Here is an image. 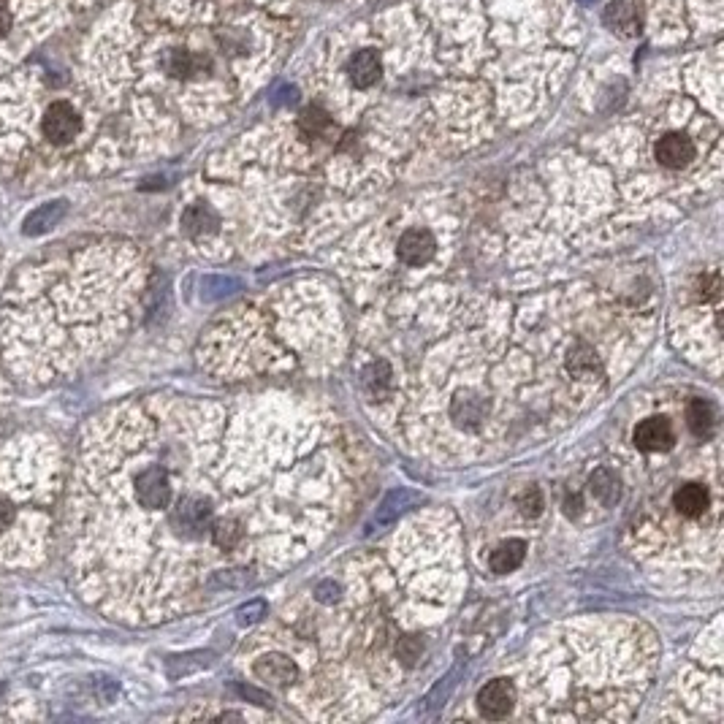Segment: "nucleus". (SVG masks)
<instances>
[{"label": "nucleus", "instance_id": "obj_15", "mask_svg": "<svg viewBox=\"0 0 724 724\" xmlns=\"http://www.w3.org/2000/svg\"><path fill=\"white\" fill-rule=\"evenodd\" d=\"M204 66H207V60H201V57L193 55V52H185V49H177L169 57V71L179 76V79H190V76L201 74Z\"/></svg>", "mask_w": 724, "mask_h": 724}, {"label": "nucleus", "instance_id": "obj_17", "mask_svg": "<svg viewBox=\"0 0 724 724\" xmlns=\"http://www.w3.org/2000/svg\"><path fill=\"white\" fill-rule=\"evenodd\" d=\"M592 491L602 505H613L619 499V480L611 470H600L592 478Z\"/></svg>", "mask_w": 724, "mask_h": 724}, {"label": "nucleus", "instance_id": "obj_6", "mask_svg": "<svg viewBox=\"0 0 724 724\" xmlns=\"http://www.w3.org/2000/svg\"><path fill=\"white\" fill-rule=\"evenodd\" d=\"M518 700V689L510 678H494L478 692V711L486 719H508Z\"/></svg>", "mask_w": 724, "mask_h": 724}, {"label": "nucleus", "instance_id": "obj_18", "mask_svg": "<svg viewBox=\"0 0 724 724\" xmlns=\"http://www.w3.org/2000/svg\"><path fill=\"white\" fill-rule=\"evenodd\" d=\"M518 508H521V513L529 518H535L543 513V494H540V489H527L524 494H521V499H518Z\"/></svg>", "mask_w": 724, "mask_h": 724}, {"label": "nucleus", "instance_id": "obj_19", "mask_svg": "<svg viewBox=\"0 0 724 724\" xmlns=\"http://www.w3.org/2000/svg\"><path fill=\"white\" fill-rule=\"evenodd\" d=\"M11 28V17H9V11H6V6L0 3V36H6Z\"/></svg>", "mask_w": 724, "mask_h": 724}, {"label": "nucleus", "instance_id": "obj_4", "mask_svg": "<svg viewBox=\"0 0 724 724\" xmlns=\"http://www.w3.org/2000/svg\"><path fill=\"white\" fill-rule=\"evenodd\" d=\"M437 247H440L437 245V236L429 228H407L405 234L399 236V242H396V258L407 269H421L437 255Z\"/></svg>", "mask_w": 724, "mask_h": 724}, {"label": "nucleus", "instance_id": "obj_3", "mask_svg": "<svg viewBox=\"0 0 724 724\" xmlns=\"http://www.w3.org/2000/svg\"><path fill=\"white\" fill-rule=\"evenodd\" d=\"M44 491L6 483V467H0V562H30V551L41 548L47 535Z\"/></svg>", "mask_w": 724, "mask_h": 724}, {"label": "nucleus", "instance_id": "obj_16", "mask_svg": "<svg viewBox=\"0 0 724 724\" xmlns=\"http://www.w3.org/2000/svg\"><path fill=\"white\" fill-rule=\"evenodd\" d=\"M60 215H63V207H60V204H47V207L36 209V212L25 220V234L28 236L44 234L47 228H52V223H57V217Z\"/></svg>", "mask_w": 724, "mask_h": 724}, {"label": "nucleus", "instance_id": "obj_1", "mask_svg": "<svg viewBox=\"0 0 724 724\" xmlns=\"http://www.w3.org/2000/svg\"><path fill=\"white\" fill-rule=\"evenodd\" d=\"M250 426L209 402L147 399L87 429L68 510L87 600L114 619H169L198 589L310 554L342 510L337 451L299 421L258 464H234Z\"/></svg>", "mask_w": 724, "mask_h": 724}, {"label": "nucleus", "instance_id": "obj_8", "mask_svg": "<svg viewBox=\"0 0 724 724\" xmlns=\"http://www.w3.org/2000/svg\"><path fill=\"white\" fill-rule=\"evenodd\" d=\"M697 150H695V142L689 139L687 133L681 131H668L662 133L654 144V158L662 169L668 171H681L687 169L689 163L695 160Z\"/></svg>", "mask_w": 724, "mask_h": 724}, {"label": "nucleus", "instance_id": "obj_13", "mask_svg": "<svg viewBox=\"0 0 724 724\" xmlns=\"http://www.w3.org/2000/svg\"><path fill=\"white\" fill-rule=\"evenodd\" d=\"M687 424L697 440H711L716 429V413L714 407H711V402H706V399H695V402L687 407Z\"/></svg>", "mask_w": 724, "mask_h": 724}, {"label": "nucleus", "instance_id": "obj_7", "mask_svg": "<svg viewBox=\"0 0 724 724\" xmlns=\"http://www.w3.org/2000/svg\"><path fill=\"white\" fill-rule=\"evenodd\" d=\"M82 131V117L76 112L74 106L68 104H52L44 112V120H41V133L44 139L52 144H71Z\"/></svg>", "mask_w": 724, "mask_h": 724}, {"label": "nucleus", "instance_id": "obj_9", "mask_svg": "<svg viewBox=\"0 0 724 724\" xmlns=\"http://www.w3.org/2000/svg\"><path fill=\"white\" fill-rule=\"evenodd\" d=\"M670 502H673V510H676L678 516L687 518V521H697V518H703L708 510L714 508V494H711L706 483L687 480V483L676 486Z\"/></svg>", "mask_w": 724, "mask_h": 724}, {"label": "nucleus", "instance_id": "obj_14", "mask_svg": "<svg viewBox=\"0 0 724 724\" xmlns=\"http://www.w3.org/2000/svg\"><path fill=\"white\" fill-rule=\"evenodd\" d=\"M299 128L307 139H318V136H323V133L331 128L329 112H326V109H320V106H310V109H304L299 117Z\"/></svg>", "mask_w": 724, "mask_h": 724}, {"label": "nucleus", "instance_id": "obj_11", "mask_svg": "<svg viewBox=\"0 0 724 724\" xmlns=\"http://www.w3.org/2000/svg\"><path fill=\"white\" fill-rule=\"evenodd\" d=\"M348 76L353 87H358V90L375 87L380 82V76H383V66H380V57H377L375 49H361V52L350 57Z\"/></svg>", "mask_w": 724, "mask_h": 724}, {"label": "nucleus", "instance_id": "obj_12", "mask_svg": "<svg viewBox=\"0 0 724 724\" xmlns=\"http://www.w3.org/2000/svg\"><path fill=\"white\" fill-rule=\"evenodd\" d=\"M524 556H527V543L524 540H508V543H502L497 551H491V559H489V567L491 573H513L521 567L524 562Z\"/></svg>", "mask_w": 724, "mask_h": 724}, {"label": "nucleus", "instance_id": "obj_2", "mask_svg": "<svg viewBox=\"0 0 724 724\" xmlns=\"http://www.w3.org/2000/svg\"><path fill=\"white\" fill-rule=\"evenodd\" d=\"M139 285L136 253L109 242L19 269L0 304V353L9 369L33 383L74 372L128 326Z\"/></svg>", "mask_w": 724, "mask_h": 724}, {"label": "nucleus", "instance_id": "obj_5", "mask_svg": "<svg viewBox=\"0 0 724 724\" xmlns=\"http://www.w3.org/2000/svg\"><path fill=\"white\" fill-rule=\"evenodd\" d=\"M632 442L643 453H665L678 442L676 426L662 415H651L632 429Z\"/></svg>", "mask_w": 724, "mask_h": 724}, {"label": "nucleus", "instance_id": "obj_10", "mask_svg": "<svg viewBox=\"0 0 724 724\" xmlns=\"http://www.w3.org/2000/svg\"><path fill=\"white\" fill-rule=\"evenodd\" d=\"M605 22L619 36H638L643 28V9L638 0H613L605 9Z\"/></svg>", "mask_w": 724, "mask_h": 724}]
</instances>
